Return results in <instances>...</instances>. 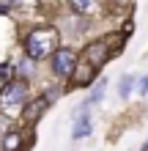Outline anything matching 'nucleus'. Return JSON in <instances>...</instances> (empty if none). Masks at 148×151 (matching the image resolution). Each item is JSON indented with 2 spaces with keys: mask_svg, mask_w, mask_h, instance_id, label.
Returning <instances> with one entry per match:
<instances>
[{
  "mask_svg": "<svg viewBox=\"0 0 148 151\" xmlns=\"http://www.w3.org/2000/svg\"><path fill=\"white\" fill-rule=\"evenodd\" d=\"M63 39H60V30L55 25H33L30 30L22 33V41H19V52L22 55H28L30 60H36V63H47V58L55 52Z\"/></svg>",
  "mask_w": 148,
  "mask_h": 151,
  "instance_id": "obj_1",
  "label": "nucleus"
},
{
  "mask_svg": "<svg viewBox=\"0 0 148 151\" xmlns=\"http://www.w3.org/2000/svg\"><path fill=\"white\" fill-rule=\"evenodd\" d=\"M33 96L30 80L22 77H11L8 83L0 85V115H6L8 121H19L22 107L28 104V99Z\"/></svg>",
  "mask_w": 148,
  "mask_h": 151,
  "instance_id": "obj_2",
  "label": "nucleus"
},
{
  "mask_svg": "<svg viewBox=\"0 0 148 151\" xmlns=\"http://www.w3.org/2000/svg\"><path fill=\"white\" fill-rule=\"evenodd\" d=\"M77 63H80V50H77L74 44L63 41L47 58V72H49V77L55 80V83H66V80L71 77V72L77 69Z\"/></svg>",
  "mask_w": 148,
  "mask_h": 151,
  "instance_id": "obj_3",
  "label": "nucleus"
},
{
  "mask_svg": "<svg viewBox=\"0 0 148 151\" xmlns=\"http://www.w3.org/2000/svg\"><path fill=\"white\" fill-rule=\"evenodd\" d=\"M96 25V17H80L71 11H63L55 19V28L60 30V39L66 44H77V41H88V33Z\"/></svg>",
  "mask_w": 148,
  "mask_h": 151,
  "instance_id": "obj_4",
  "label": "nucleus"
},
{
  "mask_svg": "<svg viewBox=\"0 0 148 151\" xmlns=\"http://www.w3.org/2000/svg\"><path fill=\"white\" fill-rule=\"evenodd\" d=\"M36 146V127H8L0 135V151H30Z\"/></svg>",
  "mask_w": 148,
  "mask_h": 151,
  "instance_id": "obj_5",
  "label": "nucleus"
},
{
  "mask_svg": "<svg viewBox=\"0 0 148 151\" xmlns=\"http://www.w3.org/2000/svg\"><path fill=\"white\" fill-rule=\"evenodd\" d=\"M80 58H82V60H88V63H93L96 69H104L110 60H115V58H112L110 44H107V39H104V33H102V36H96V39L82 41V47H80Z\"/></svg>",
  "mask_w": 148,
  "mask_h": 151,
  "instance_id": "obj_6",
  "label": "nucleus"
},
{
  "mask_svg": "<svg viewBox=\"0 0 148 151\" xmlns=\"http://www.w3.org/2000/svg\"><path fill=\"white\" fill-rule=\"evenodd\" d=\"M99 77H102V69H96L93 63H88V60L80 58V63H77V69L71 72V77L63 83V88H66V93H71V91H88Z\"/></svg>",
  "mask_w": 148,
  "mask_h": 151,
  "instance_id": "obj_7",
  "label": "nucleus"
},
{
  "mask_svg": "<svg viewBox=\"0 0 148 151\" xmlns=\"http://www.w3.org/2000/svg\"><path fill=\"white\" fill-rule=\"evenodd\" d=\"M52 107V104L44 99V93H33L28 104L22 107V115H19V124H25V127H36V124L47 115V110Z\"/></svg>",
  "mask_w": 148,
  "mask_h": 151,
  "instance_id": "obj_8",
  "label": "nucleus"
},
{
  "mask_svg": "<svg viewBox=\"0 0 148 151\" xmlns=\"http://www.w3.org/2000/svg\"><path fill=\"white\" fill-rule=\"evenodd\" d=\"M93 132V121H91V110L85 107H74L71 110V140H85Z\"/></svg>",
  "mask_w": 148,
  "mask_h": 151,
  "instance_id": "obj_9",
  "label": "nucleus"
},
{
  "mask_svg": "<svg viewBox=\"0 0 148 151\" xmlns=\"http://www.w3.org/2000/svg\"><path fill=\"white\" fill-rule=\"evenodd\" d=\"M63 8L80 17H99L104 8V0H63Z\"/></svg>",
  "mask_w": 148,
  "mask_h": 151,
  "instance_id": "obj_10",
  "label": "nucleus"
},
{
  "mask_svg": "<svg viewBox=\"0 0 148 151\" xmlns=\"http://www.w3.org/2000/svg\"><path fill=\"white\" fill-rule=\"evenodd\" d=\"M88 96L80 102V107H85V110H93L96 104H102V99H104V93H107V77H99L96 83H93L91 88H88Z\"/></svg>",
  "mask_w": 148,
  "mask_h": 151,
  "instance_id": "obj_11",
  "label": "nucleus"
},
{
  "mask_svg": "<svg viewBox=\"0 0 148 151\" xmlns=\"http://www.w3.org/2000/svg\"><path fill=\"white\" fill-rule=\"evenodd\" d=\"M36 66H39L36 60H30L28 55H22V52H19V58L14 60V77H22V80H30V83H33L36 74H39Z\"/></svg>",
  "mask_w": 148,
  "mask_h": 151,
  "instance_id": "obj_12",
  "label": "nucleus"
},
{
  "mask_svg": "<svg viewBox=\"0 0 148 151\" xmlns=\"http://www.w3.org/2000/svg\"><path fill=\"white\" fill-rule=\"evenodd\" d=\"M134 91H137V77H134V74H121V77H118V99H121V102L132 99Z\"/></svg>",
  "mask_w": 148,
  "mask_h": 151,
  "instance_id": "obj_13",
  "label": "nucleus"
},
{
  "mask_svg": "<svg viewBox=\"0 0 148 151\" xmlns=\"http://www.w3.org/2000/svg\"><path fill=\"white\" fill-rule=\"evenodd\" d=\"M39 93H44V99H47L49 104H55V102L60 99V96L66 93V88H63V83H52V85H44Z\"/></svg>",
  "mask_w": 148,
  "mask_h": 151,
  "instance_id": "obj_14",
  "label": "nucleus"
},
{
  "mask_svg": "<svg viewBox=\"0 0 148 151\" xmlns=\"http://www.w3.org/2000/svg\"><path fill=\"white\" fill-rule=\"evenodd\" d=\"M11 77H14V60H3L0 63V85L8 83Z\"/></svg>",
  "mask_w": 148,
  "mask_h": 151,
  "instance_id": "obj_15",
  "label": "nucleus"
},
{
  "mask_svg": "<svg viewBox=\"0 0 148 151\" xmlns=\"http://www.w3.org/2000/svg\"><path fill=\"white\" fill-rule=\"evenodd\" d=\"M19 6H22L19 0H0V17H3V14H11V11H16Z\"/></svg>",
  "mask_w": 148,
  "mask_h": 151,
  "instance_id": "obj_16",
  "label": "nucleus"
},
{
  "mask_svg": "<svg viewBox=\"0 0 148 151\" xmlns=\"http://www.w3.org/2000/svg\"><path fill=\"white\" fill-rule=\"evenodd\" d=\"M134 93L143 96V99L148 96V74H140V77H137V91H134Z\"/></svg>",
  "mask_w": 148,
  "mask_h": 151,
  "instance_id": "obj_17",
  "label": "nucleus"
},
{
  "mask_svg": "<svg viewBox=\"0 0 148 151\" xmlns=\"http://www.w3.org/2000/svg\"><path fill=\"white\" fill-rule=\"evenodd\" d=\"M140 151H148V140H145V143H143V146H140Z\"/></svg>",
  "mask_w": 148,
  "mask_h": 151,
  "instance_id": "obj_18",
  "label": "nucleus"
}]
</instances>
